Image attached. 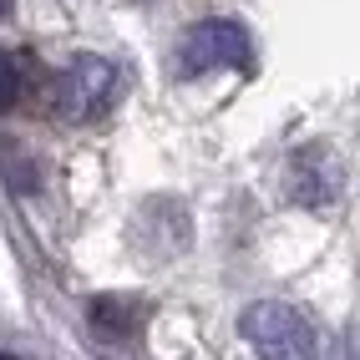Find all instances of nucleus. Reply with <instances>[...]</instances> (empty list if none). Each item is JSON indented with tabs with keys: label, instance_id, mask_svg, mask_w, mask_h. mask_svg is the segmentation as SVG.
I'll return each mask as SVG.
<instances>
[{
	"label": "nucleus",
	"instance_id": "nucleus-4",
	"mask_svg": "<svg viewBox=\"0 0 360 360\" xmlns=\"http://www.w3.org/2000/svg\"><path fill=\"white\" fill-rule=\"evenodd\" d=\"M86 320H91V330H97L102 340H132V335L142 330V320H148V309H142L137 300L97 295V300L86 304Z\"/></svg>",
	"mask_w": 360,
	"mask_h": 360
},
{
	"label": "nucleus",
	"instance_id": "nucleus-7",
	"mask_svg": "<svg viewBox=\"0 0 360 360\" xmlns=\"http://www.w3.org/2000/svg\"><path fill=\"white\" fill-rule=\"evenodd\" d=\"M0 360H15V355H0Z\"/></svg>",
	"mask_w": 360,
	"mask_h": 360
},
{
	"label": "nucleus",
	"instance_id": "nucleus-2",
	"mask_svg": "<svg viewBox=\"0 0 360 360\" xmlns=\"http://www.w3.org/2000/svg\"><path fill=\"white\" fill-rule=\"evenodd\" d=\"M117 102V66L102 56H77L51 77V107L61 122H97Z\"/></svg>",
	"mask_w": 360,
	"mask_h": 360
},
{
	"label": "nucleus",
	"instance_id": "nucleus-1",
	"mask_svg": "<svg viewBox=\"0 0 360 360\" xmlns=\"http://www.w3.org/2000/svg\"><path fill=\"white\" fill-rule=\"evenodd\" d=\"M244 340L259 360H315L320 355V335L295 304H279V300H259L244 309Z\"/></svg>",
	"mask_w": 360,
	"mask_h": 360
},
{
	"label": "nucleus",
	"instance_id": "nucleus-5",
	"mask_svg": "<svg viewBox=\"0 0 360 360\" xmlns=\"http://www.w3.org/2000/svg\"><path fill=\"white\" fill-rule=\"evenodd\" d=\"M20 97H26V66L15 51H0V112H11Z\"/></svg>",
	"mask_w": 360,
	"mask_h": 360
},
{
	"label": "nucleus",
	"instance_id": "nucleus-3",
	"mask_svg": "<svg viewBox=\"0 0 360 360\" xmlns=\"http://www.w3.org/2000/svg\"><path fill=\"white\" fill-rule=\"evenodd\" d=\"M249 61V31L238 20H198L178 46V66L188 77H208V71H229Z\"/></svg>",
	"mask_w": 360,
	"mask_h": 360
},
{
	"label": "nucleus",
	"instance_id": "nucleus-6",
	"mask_svg": "<svg viewBox=\"0 0 360 360\" xmlns=\"http://www.w3.org/2000/svg\"><path fill=\"white\" fill-rule=\"evenodd\" d=\"M11 6H15V0H0V20H6V15H11Z\"/></svg>",
	"mask_w": 360,
	"mask_h": 360
}]
</instances>
